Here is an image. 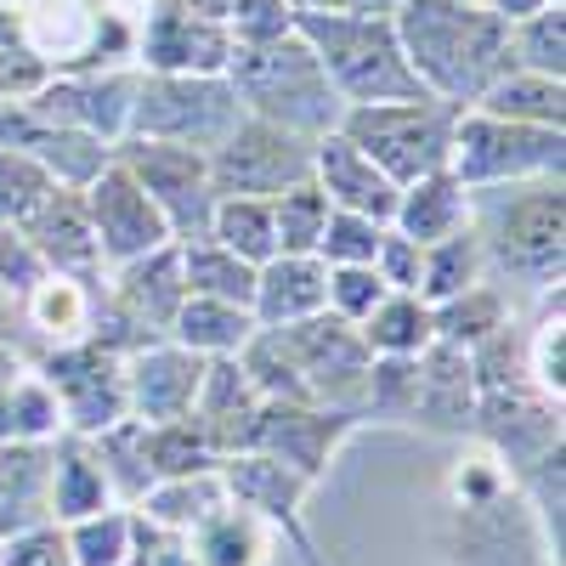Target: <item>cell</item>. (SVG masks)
<instances>
[{
  "label": "cell",
  "mask_w": 566,
  "mask_h": 566,
  "mask_svg": "<svg viewBox=\"0 0 566 566\" xmlns=\"http://www.w3.org/2000/svg\"><path fill=\"white\" fill-rule=\"evenodd\" d=\"M295 12H323V18H391L402 0H290Z\"/></svg>",
  "instance_id": "obj_52"
},
{
  "label": "cell",
  "mask_w": 566,
  "mask_h": 566,
  "mask_svg": "<svg viewBox=\"0 0 566 566\" xmlns=\"http://www.w3.org/2000/svg\"><path fill=\"white\" fill-rule=\"evenodd\" d=\"M328 221V199L317 193V181H301L290 193L272 199V232H277V255H317Z\"/></svg>",
  "instance_id": "obj_44"
},
{
  "label": "cell",
  "mask_w": 566,
  "mask_h": 566,
  "mask_svg": "<svg viewBox=\"0 0 566 566\" xmlns=\"http://www.w3.org/2000/svg\"><path fill=\"white\" fill-rule=\"evenodd\" d=\"M45 277V261L34 255V244L23 239V227H0V295L12 306Z\"/></svg>",
  "instance_id": "obj_49"
},
{
  "label": "cell",
  "mask_w": 566,
  "mask_h": 566,
  "mask_svg": "<svg viewBox=\"0 0 566 566\" xmlns=\"http://www.w3.org/2000/svg\"><path fill=\"white\" fill-rule=\"evenodd\" d=\"M391 232H402V239H413L419 250L437 244V239H453V232L470 227V187H459L453 170H431L408 181L397 193V210L386 221Z\"/></svg>",
  "instance_id": "obj_27"
},
{
  "label": "cell",
  "mask_w": 566,
  "mask_h": 566,
  "mask_svg": "<svg viewBox=\"0 0 566 566\" xmlns=\"http://www.w3.org/2000/svg\"><path fill=\"white\" fill-rule=\"evenodd\" d=\"M295 7L290 0H232L227 7V40L232 45H272L283 34H295Z\"/></svg>",
  "instance_id": "obj_48"
},
{
  "label": "cell",
  "mask_w": 566,
  "mask_h": 566,
  "mask_svg": "<svg viewBox=\"0 0 566 566\" xmlns=\"http://www.w3.org/2000/svg\"><path fill=\"white\" fill-rule=\"evenodd\" d=\"M0 424L7 442H52L63 437V408L52 397V386L34 368H18L12 380H0Z\"/></svg>",
  "instance_id": "obj_37"
},
{
  "label": "cell",
  "mask_w": 566,
  "mask_h": 566,
  "mask_svg": "<svg viewBox=\"0 0 566 566\" xmlns=\"http://www.w3.org/2000/svg\"><path fill=\"white\" fill-rule=\"evenodd\" d=\"M261 413V391L250 386V374L239 357H210L205 363V380L193 397V424L210 437V448L227 453H244L250 448V424Z\"/></svg>",
  "instance_id": "obj_23"
},
{
  "label": "cell",
  "mask_w": 566,
  "mask_h": 566,
  "mask_svg": "<svg viewBox=\"0 0 566 566\" xmlns=\"http://www.w3.org/2000/svg\"><path fill=\"white\" fill-rule=\"evenodd\" d=\"M103 295L108 306L136 323L142 335H165L170 317L181 312L187 301V283H181V244H165L154 255H142V261H125L114 272H103Z\"/></svg>",
  "instance_id": "obj_21"
},
{
  "label": "cell",
  "mask_w": 566,
  "mask_h": 566,
  "mask_svg": "<svg viewBox=\"0 0 566 566\" xmlns=\"http://www.w3.org/2000/svg\"><path fill=\"white\" fill-rule=\"evenodd\" d=\"M80 205H85V221H91V239H97V255H103V272L125 266V261H142V255H154L170 239V227L165 216L154 210V199L136 187V176L108 159L97 176H91L80 187Z\"/></svg>",
  "instance_id": "obj_13"
},
{
  "label": "cell",
  "mask_w": 566,
  "mask_h": 566,
  "mask_svg": "<svg viewBox=\"0 0 566 566\" xmlns=\"http://www.w3.org/2000/svg\"><path fill=\"white\" fill-rule=\"evenodd\" d=\"M130 527H136V515L125 504H108L97 515H80V522L63 527V544L74 555V566H125L130 555Z\"/></svg>",
  "instance_id": "obj_42"
},
{
  "label": "cell",
  "mask_w": 566,
  "mask_h": 566,
  "mask_svg": "<svg viewBox=\"0 0 566 566\" xmlns=\"http://www.w3.org/2000/svg\"><path fill=\"white\" fill-rule=\"evenodd\" d=\"M142 453H148L154 482L193 476V470H216L221 464V453L210 448V437L193 424V413H187V419H165V424H142Z\"/></svg>",
  "instance_id": "obj_41"
},
{
  "label": "cell",
  "mask_w": 566,
  "mask_h": 566,
  "mask_svg": "<svg viewBox=\"0 0 566 566\" xmlns=\"http://www.w3.org/2000/svg\"><path fill=\"white\" fill-rule=\"evenodd\" d=\"M470 232L482 244L488 277L499 290H522L527 301L555 295L566 277V187L560 176L476 187L470 193Z\"/></svg>",
  "instance_id": "obj_2"
},
{
  "label": "cell",
  "mask_w": 566,
  "mask_h": 566,
  "mask_svg": "<svg viewBox=\"0 0 566 566\" xmlns=\"http://www.w3.org/2000/svg\"><path fill=\"white\" fill-rule=\"evenodd\" d=\"M221 488H227V504L250 510L255 522H266L272 533H290L301 544V510H306V499L317 488V482L301 476V470H290V464L272 459V453L244 448V453H227L221 459Z\"/></svg>",
  "instance_id": "obj_18"
},
{
  "label": "cell",
  "mask_w": 566,
  "mask_h": 566,
  "mask_svg": "<svg viewBox=\"0 0 566 566\" xmlns=\"http://www.w3.org/2000/svg\"><path fill=\"white\" fill-rule=\"evenodd\" d=\"M181 283H187V295L250 306V295H255V266L239 261L232 250H221L216 239H193V244H181Z\"/></svg>",
  "instance_id": "obj_35"
},
{
  "label": "cell",
  "mask_w": 566,
  "mask_h": 566,
  "mask_svg": "<svg viewBox=\"0 0 566 566\" xmlns=\"http://www.w3.org/2000/svg\"><path fill=\"white\" fill-rule=\"evenodd\" d=\"M391 290L380 283V272L374 266H328V277H323V312H335L340 323H363L374 306H380Z\"/></svg>",
  "instance_id": "obj_47"
},
{
  "label": "cell",
  "mask_w": 566,
  "mask_h": 566,
  "mask_svg": "<svg viewBox=\"0 0 566 566\" xmlns=\"http://www.w3.org/2000/svg\"><path fill=\"white\" fill-rule=\"evenodd\" d=\"M549 7H566V0H549Z\"/></svg>",
  "instance_id": "obj_56"
},
{
  "label": "cell",
  "mask_w": 566,
  "mask_h": 566,
  "mask_svg": "<svg viewBox=\"0 0 566 566\" xmlns=\"http://www.w3.org/2000/svg\"><path fill=\"white\" fill-rule=\"evenodd\" d=\"M0 566H74V555H69L57 522H40V527L0 544Z\"/></svg>",
  "instance_id": "obj_50"
},
{
  "label": "cell",
  "mask_w": 566,
  "mask_h": 566,
  "mask_svg": "<svg viewBox=\"0 0 566 566\" xmlns=\"http://www.w3.org/2000/svg\"><path fill=\"white\" fill-rule=\"evenodd\" d=\"M114 159L136 176V187L154 199V210L165 216L176 244H193L210 232V210H216V187H210V159L193 148H170V142H142L125 136Z\"/></svg>",
  "instance_id": "obj_10"
},
{
  "label": "cell",
  "mask_w": 566,
  "mask_h": 566,
  "mask_svg": "<svg viewBox=\"0 0 566 566\" xmlns=\"http://www.w3.org/2000/svg\"><path fill=\"white\" fill-rule=\"evenodd\" d=\"M391 29L413 80L437 103L470 108L510 69V23L482 0H402Z\"/></svg>",
  "instance_id": "obj_1"
},
{
  "label": "cell",
  "mask_w": 566,
  "mask_h": 566,
  "mask_svg": "<svg viewBox=\"0 0 566 566\" xmlns=\"http://www.w3.org/2000/svg\"><path fill=\"white\" fill-rule=\"evenodd\" d=\"M97 295H103V283L45 272L34 290L18 301V323L29 328V335H23V357L34 363V352H45V346L85 340L91 323H97Z\"/></svg>",
  "instance_id": "obj_22"
},
{
  "label": "cell",
  "mask_w": 566,
  "mask_h": 566,
  "mask_svg": "<svg viewBox=\"0 0 566 566\" xmlns=\"http://www.w3.org/2000/svg\"><path fill=\"white\" fill-rule=\"evenodd\" d=\"M527 323V386L544 391L549 402H566V317H560V290L533 301Z\"/></svg>",
  "instance_id": "obj_40"
},
{
  "label": "cell",
  "mask_w": 566,
  "mask_h": 566,
  "mask_svg": "<svg viewBox=\"0 0 566 566\" xmlns=\"http://www.w3.org/2000/svg\"><path fill=\"white\" fill-rule=\"evenodd\" d=\"M45 504H52V522L69 527L80 522V515H97L114 504L108 493V476H103V464L97 453H91V437H52V488H45Z\"/></svg>",
  "instance_id": "obj_28"
},
{
  "label": "cell",
  "mask_w": 566,
  "mask_h": 566,
  "mask_svg": "<svg viewBox=\"0 0 566 566\" xmlns=\"http://www.w3.org/2000/svg\"><path fill=\"white\" fill-rule=\"evenodd\" d=\"M295 29L317 52L328 85L340 91L346 108L424 97V85L413 80V69L402 57V40H397L391 18H323V12H301Z\"/></svg>",
  "instance_id": "obj_4"
},
{
  "label": "cell",
  "mask_w": 566,
  "mask_h": 566,
  "mask_svg": "<svg viewBox=\"0 0 566 566\" xmlns=\"http://www.w3.org/2000/svg\"><path fill=\"white\" fill-rule=\"evenodd\" d=\"M510 69L566 80V7H538L533 18L510 23Z\"/></svg>",
  "instance_id": "obj_43"
},
{
  "label": "cell",
  "mask_w": 566,
  "mask_h": 566,
  "mask_svg": "<svg viewBox=\"0 0 566 566\" xmlns=\"http://www.w3.org/2000/svg\"><path fill=\"white\" fill-rule=\"evenodd\" d=\"M419 266H424V250L386 227L380 250H374V272H380V283H386V290H397V295H419Z\"/></svg>",
  "instance_id": "obj_51"
},
{
  "label": "cell",
  "mask_w": 566,
  "mask_h": 566,
  "mask_svg": "<svg viewBox=\"0 0 566 566\" xmlns=\"http://www.w3.org/2000/svg\"><path fill=\"white\" fill-rule=\"evenodd\" d=\"M125 413L142 424H165V419H187L205 380V357H193L187 346H176L170 335H154L130 346L125 357Z\"/></svg>",
  "instance_id": "obj_17"
},
{
  "label": "cell",
  "mask_w": 566,
  "mask_h": 566,
  "mask_svg": "<svg viewBox=\"0 0 566 566\" xmlns=\"http://www.w3.org/2000/svg\"><path fill=\"white\" fill-rule=\"evenodd\" d=\"M476 374H470V357L459 346L431 340L413 357V408L408 424L437 437H470V419H476Z\"/></svg>",
  "instance_id": "obj_20"
},
{
  "label": "cell",
  "mask_w": 566,
  "mask_h": 566,
  "mask_svg": "<svg viewBox=\"0 0 566 566\" xmlns=\"http://www.w3.org/2000/svg\"><path fill=\"white\" fill-rule=\"evenodd\" d=\"M29 368L52 386V397L63 408V431L97 437V431H108V424L130 419L125 413V363H119V352H108L97 340H69V346L34 352Z\"/></svg>",
  "instance_id": "obj_9"
},
{
  "label": "cell",
  "mask_w": 566,
  "mask_h": 566,
  "mask_svg": "<svg viewBox=\"0 0 566 566\" xmlns=\"http://www.w3.org/2000/svg\"><path fill=\"white\" fill-rule=\"evenodd\" d=\"M130 103H136V69H97V74H52L29 97V114L119 148L130 130Z\"/></svg>",
  "instance_id": "obj_14"
},
{
  "label": "cell",
  "mask_w": 566,
  "mask_h": 566,
  "mask_svg": "<svg viewBox=\"0 0 566 566\" xmlns=\"http://www.w3.org/2000/svg\"><path fill=\"white\" fill-rule=\"evenodd\" d=\"M323 277L328 266L317 255H272L255 266V295L250 312L261 328H290L323 312Z\"/></svg>",
  "instance_id": "obj_25"
},
{
  "label": "cell",
  "mask_w": 566,
  "mask_h": 566,
  "mask_svg": "<svg viewBox=\"0 0 566 566\" xmlns=\"http://www.w3.org/2000/svg\"><path fill=\"white\" fill-rule=\"evenodd\" d=\"M301 181H312V142L255 114H244L210 154L216 199H277Z\"/></svg>",
  "instance_id": "obj_8"
},
{
  "label": "cell",
  "mask_w": 566,
  "mask_h": 566,
  "mask_svg": "<svg viewBox=\"0 0 566 566\" xmlns=\"http://www.w3.org/2000/svg\"><path fill=\"white\" fill-rule=\"evenodd\" d=\"M91 453H97V464H103L114 504L136 510L142 493L154 488L148 453H142V419H119V424H108V431H97V437H91Z\"/></svg>",
  "instance_id": "obj_38"
},
{
  "label": "cell",
  "mask_w": 566,
  "mask_h": 566,
  "mask_svg": "<svg viewBox=\"0 0 566 566\" xmlns=\"http://www.w3.org/2000/svg\"><path fill=\"white\" fill-rule=\"evenodd\" d=\"M52 442H0V544L52 522Z\"/></svg>",
  "instance_id": "obj_26"
},
{
  "label": "cell",
  "mask_w": 566,
  "mask_h": 566,
  "mask_svg": "<svg viewBox=\"0 0 566 566\" xmlns=\"http://www.w3.org/2000/svg\"><path fill=\"white\" fill-rule=\"evenodd\" d=\"M181 7L193 12V18H205V23H221L227 29V7H232V0H181Z\"/></svg>",
  "instance_id": "obj_54"
},
{
  "label": "cell",
  "mask_w": 566,
  "mask_h": 566,
  "mask_svg": "<svg viewBox=\"0 0 566 566\" xmlns=\"http://www.w3.org/2000/svg\"><path fill=\"white\" fill-rule=\"evenodd\" d=\"M312 181L328 199V210H352V216H368V221H391L397 193H402L346 130H328V136L312 142Z\"/></svg>",
  "instance_id": "obj_19"
},
{
  "label": "cell",
  "mask_w": 566,
  "mask_h": 566,
  "mask_svg": "<svg viewBox=\"0 0 566 566\" xmlns=\"http://www.w3.org/2000/svg\"><path fill=\"white\" fill-rule=\"evenodd\" d=\"M357 413L346 408H317V402H261L250 424V448L272 453L290 470H301L306 482H323V470L335 464V453L357 437Z\"/></svg>",
  "instance_id": "obj_15"
},
{
  "label": "cell",
  "mask_w": 566,
  "mask_h": 566,
  "mask_svg": "<svg viewBox=\"0 0 566 566\" xmlns=\"http://www.w3.org/2000/svg\"><path fill=\"white\" fill-rule=\"evenodd\" d=\"M453 103L437 97H413V103H368V108H346L340 130L357 148L380 165L397 187L448 170V148H453Z\"/></svg>",
  "instance_id": "obj_7"
},
{
  "label": "cell",
  "mask_w": 566,
  "mask_h": 566,
  "mask_svg": "<svg viewBox=\"0 0 566 566\" xmlns=\"http://www.w3.org/2000/svg\"><path fill=\"white\" fill-rule=\"evenodd\" d=\"M448 170L459 176V187H470V193H476V187L560 176L566 170V130L515 125V119H493L482 108H459Z\"/></svg>",
  "instance_id": "obj_6"
},
{
  "label": "cell",
  "mask_w": 566,
  "mask_h": 566,
  "mask_svg": "<svg viewBox=\"0 0 566 566\" xmlns=\"http://www.w3.org/2000/svg\"><path fill=\"white\" fill-rule=\"evenodd\" d=\"M357 335H363L368 357H419L424 346L437 340V317H431V306H424L419 295H397L391 290L357 323Z\"/></svg>",
  "instance_id": "obj_33"
},
{
  "label": "cell",
  "mask_w": 566,
  "mask_h": 566,
  "mask_svg": "<svg viewBox=\"0 0 566 566\" xmlns=\"http://www.w3.org/2000/svg\"><path fill=\"white\" fill-rule=\"evenodd\" d=\"M227 504V488H221V464L216 470H193V476H165L142 493L136 515H148L154 527H170V533H193L199 522Z\"/></svg>",
  "instance_id": "obj_31"
},
{
  "label": "cell",
  "mask_w": 566,
  "mask_h": 566,
  "mask_svg": "<svg viewBox=\"0 0 566 566\" xmlns=\"http://www.w3.org/2000/svg\"><path fill=\"white\" fill-rule=\"evenodd\" d=\"M431 317H437V340L442 346H459V352H470V346H482L493 328H504L515 312H510V295L499 290L493 277H482L476 290H464V295H453V301H442V306H431Z\"/></svg>",
  "instance_id": "obj_36"
},
{
  "label": "cell",
  "mask_w": 566,
  "mask_h": 566,
  "mask_svg": "<svg viewBox=\"0 0 566 566\" xmlns=\"http://www.w3.org/2000/svg\"><path fill=\"white\" fill-rule=\"evenodd\" d=\"M488 12H499L504 23H522V18H533L538 7H549V0H482Z\"/></svg>",
  "instance_id": "obj_53"
},
{
  "label": "cell",
  "mask_w": 566,
  "mask_h": 566,
  "mask_svg": "<svg viewBox=\"0 0 566 566\" xmlns=\"http://www.w3.org/2000/svg\"><path fill=\"white\" fill-rule=\"evenodd\" d=\"M255 312L250 306H232V301H205V295H187L181 312L170 317L165 335L176 346H187L193 357H239L250 340H255Z\"/></svg>",
  "instance_id": "obj_29"
},
{
  "label": "cell",
  "mask_w": 566,
  "mask_h": 566,
  "mask_svg": "<svg viewBox=\"0 0 566 566\" xmlns=\"http://www.w3.org/2000/svg\"><path fill=\"white\" fill-rule=\"evenodd\" d=\"M232 40L221 23H205L181 0H148L136 23V69L142 74H227Z\"/></svg>",
  "instance_id": "obj_16"
},
{
  "label": "cell",
  "mask_w": 566,
  "mask_h": 566,
  "mask_svg": "<svg viewBox=\"0 0 566 566\" xmlns=\"http://www.w3.org/2000/svg\"><path fill=\"white\" fill-rule=\"evenodd\" d=\"M52 193H57V181L23 148H0V227H23Z\"/></svg>",
  "instance_id": "obj_45"
},
{
  "label": "cell",
  "mask_w": 566,
  "mask_h": 566,
  "mask_svg": "<svg viewBox=\"0 0 566 566\" xmlns=\"http://www.w3.org/2000/svg\"><path fill=\"white\" fill-rule=\"evenodd\" d=\"M221 250H232L239 261L261 266L277 255V232H272V199H216L210 210V232Z\"/></svg>",
  "instance_id": "obj_39"
},
{
  "label": "cell",
  "mask_w": 566,
  "mask_h": 566,
  "mask_svg": "<svg viewBox=\"0 0 566 566\" xmlns=\"http://www.w3.org/2000/svg\"><path fill=\"white\" fill-rule=\"evenodd\" d=\"M227 85L239 91L244 114L266 119V125H283L306 142L340 130L346 119V103L340 91L328 85L317 52L295 34H283L272 45H232V63H227Z\"/></svg>",
  "instance_id": "obj_3"
},
{
  "label": "cell",
  "mask_w": 566,
  "mask_h": 566,
  "mask_svg": "<svg viewBox=\"0 0 566 566\" xmlns=\"http://www.w3.org/2000/svg\"><path fill=\"white\" fill-rule=\"evenodd\" d=\"M453 560L459 566H560V549L549 544L538 510L499 488L488 499L453 504Z\"/></svg>",
  "instance_id": "obj_11"
},
{
  "label": "cell",
  "mask_w": 566,
  "mask_h": 566,
  "mask_svg": "<svg viewBox=\"0 0 566 566\" xmlns=\"http://www.w3.org/2000/svg\"><path fill=\"white\" fill-rule=\"evenodd\" d=\"M23 239L34 244V255L45 261V272L103 283V255H97V239H91L85 205H80V193H69V187H57V193L23 221Z\"/></svg>",
  "instance_id": "obj_24"
},
{
  "label": "cell",
  "mask_w": 566,
  "mask_h": 566,
  "mask_svg": "<svg viewBox=\"0 0 566 566\" xmlns=\"http://www.w3.org/2000/svg\"><path fill=\"white\" fill-rule=\"evenodd\" d=\"M470 108H482L493 119H515V125L566 130V80L533 74V69H504Z\"/></svg>",
  "instance_id": "obj_30"
},
{
  "label": "cell",
  "mask_w": 566,
  "mask_h": 566,
  "mask_svg": "<svg viewBox=\"0 0 566 566\" xmlns=\"http://www.w3.org/2000/svg\"><path fill=\"white\" fill-rule=\"evenodd\" d=\"M386 239V221H368L352 210H328L323 239H317V261L323 266H374V250Z\"/></svg>",
  "instance_id": "obj_46"
},
{
  "label": "cell",
  "mask_w": 566,
  "mask_h": 566,
  "mask_svg": "<svg viewBox=\"0 0 566 566\" xmlns=\"http://www.w3.org/2000/svg\"><path fill=\"white\" fill-rule=\"evenodd\" d=\"M187 544H193L199 566H266L272 527L255 522V515L239 510V504H221L210 522H199L193 533H187Z\"/></svg>",
  "instance_id": "obj_32"
},
{
  "label": "cell",
  "mask_w": 566,
  "mask_h": 566,
  "mask_svg": "<svg viewBox=\"0 0 566 566\" xmlns=\"http://www.w3.org/2000/svg\"><path fill=\"white\" fill-rule=\"evenodd\" d=\"M488 277V261H482V244L476 232H453V239H437L424 244V266H419V301L424 306H442L464 290H476V283Z\"/></svg>",
  "instance_id": "obj_34"
},
{
  "label": "cell",
  "mask_w": 566,
  "mask_h": 566,
  "mask_svg": "<svg viewBox=\"0 0 566 566\" xmlns=\"http://www.w3.org/2000/svg\"><path fill=\"white\" fill-rule=\"evenodd\" d=\"M272 335L283 340V352H290L301 386L317 408H346L357 413L363 402V380H368V346L352 323H340L335 312H317L306 323H290V328H272Z\"/></svg>",
  "instance_id": "obj_12"
},
{
  "label": "cell",
  "mask_w": 566,
  "mask_h": 566,
  "mask_svg": "<svg viewBox=\"0 0 566 566\" xmlns=\"http://www.w3.org/2000/svg\"><path fill=\"white\" fill-rule=\"evenodd\" d=\"M239 119H244V103L227 85V74H142L136 69V103H130L125 136L170 142V148H193L210 159Z\"/></svg>",
  "instance_id": "obj_5"
},
{
  "label": "cell",
  "mask_w": 566,
  "mask_h": 566,
  "mask_svg": "<svg viewBox=\"0 0 566 566\" xmlns=\"http://www.w3.org/2000/svg\"><path fill=\"white\" fill-rule=\"evenodd\" d=\"M18 368H29V363H23V357H18L12 346H0V380H12Z\"/></svg>",
  "instance_id": "obj_55"
}]
</instances>
